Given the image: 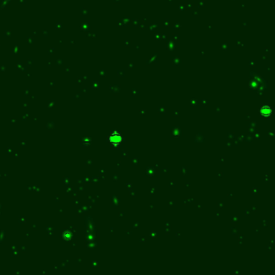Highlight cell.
I'll return each mask as SVG.
<instances>
[{"label": "cell", "instance_id": "1", "mask_svg": "<svg viewBox=\"0 0 275 275\" xmlns=\"http://www.w3.org/2000/svg\"><path fill=\"white\" fill-rule=\"evenodd\" d=\"M272 110L271 107H269L268 105H265V106H262L261 109H260V114L264 116V117H268L269 115L272 114Z\"/></svg>", "mask_w": 275, "mask_h": 275}, {"label": "cell", "instance_id": "2", "mask_svg": "<svg viewBox=\"0 0 275 275\" xmlns=\"http://www.w3.org/2000/svg\"><path fill=\"white\" fill-rule=\"evenodd\" d=\"M110 142L112 143H114V144H119L121 142V136L118 133H114L109 138Z\"/></svg>", "mask_w": 275, "mask_h": 275}]
</instances>
